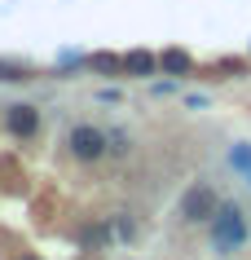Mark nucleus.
Returning a JSON list of instances; mask_svg holds the SVG:
<instances>
[{"mask_svg":"<svg viewBox=\"0 0 251 260\" xmlns=\"http://www.w3.org/2000/svg\"><path fill=\"white\" fill-rule=\"evenodd\" d=\"M247 220H242V212H238L234 203L216 207V216H211V243H216V251L221 256H234L238 247L247 243Z\"/></svg>","mask_w":251,"mask_h":260,"instance_id":"nucleus-1","label":"nucleus"},{"mask_svg":"<svg viewBox=\"0 0 251 260\" xmlns=\"http://www.w3.org/2000/svg\"><path fill=\"white\" fill-rule=\"evenodd\" d=\"M216 190L211 185H190V190L181 194V220H190V225H198V220H211L216 216Z\"/></svg>","mask_w":251,"mask_h":260,"instance_id":"nucleus-2","label":"nucleus"},{"mask_svg":"<svg viewBox=\"0 0 251 260\" xmlns=\"http://www.w3.org/2000/svg\"><path fill=\"white\" fill-rule=\"evenodd\" d=\"M111 150V137L93 128V123H80V128H70V154L75 159H101V154Z\"/></svg>","mask_w":251,"mask_h":260,"instance_id":"nucleus-3","label":"nucleus"},{"mask_svg":"<svg viewBox=\"0 0 251 260\" xmlns=\"http://www.w3.org/2000/svg\"><path fill=\"white\" fill-rule=\"evenodd\" d=\"M9 128H14L18 137H31L40 128V110L35 106H9Z\"/></svg>","mask_w":251,"mask_h":260,"instance_id":"nucleus-4","label":"nucleus"},{"mask_svg":"<svg viewBox=\"0 0 251 260\" xmlns=\"http://www.w3.org/2000/svg\"><path fill=\"white\" fill-rule=\"evenodd\" d=\"M159 67H163L167 75H190V67H194V57L185 53V49H163V57H159Z\"/></svg>","mask_w":251,"mask_h":260,"instance_id":"nucleus-5","label":"nucleus"},{"mask_svg":"<svg viewBox=\"0 0 251 260\" xmlns=\"http://www.w3.org/2000/svg\"><path fill=\"white\" fill-rule=\"evenodd\" d=\"M154 67H159V57L146 53V49H132V53H124V71H132V75H154Z\"/></svg>","mask_w":251,"mask_h":260,"instance_id":"nucleus-6","label":"nucleus"},{"mask_svg":"<svg viewBox=\"0 0 251 260\" xmlns=\"http://www.w3.org/2000/svg\"><path fill=\"white\" fill-rule=\"evenodd\" d=\"M229 164L242 168V172L251 177V146H234V150H229Z\"/></svg>","mask_w":251,"mask_h":260,"instance_id":"nucleus-7","label":"nucleus"},{"mask_svg":"<svg viewBox=\"0 0 251 260\" xmlns=\"http://www.w3.org/2000/svg\"><path fill=\"white\" fill-rule=\"evenodd\" d=\"M93 67H97V71H119V67H124V57H111V53H97V57H93Z\"/></svg>","mask_w":251,"mask_h":260,"instance_id":"nucleus-8","label":"nucleus"},{"mask_svg":"<svg viewBox=\"0 0 251 260\" xmlns=\"http://www.w3.org/2000/svg\"><path fill=\"white\" fill-rule=\"evenodd\" d=\"M84 243H93V247H106V243H111V234H106V230H84Z\"/></svg>","mask_w":251,"mask_h":260,"instance_id":"nucleus-9","label":"nucleus"},{"mask_svg":"<svg viewBox=\"0 0 251 260\" xmlns=\"http://www.w3.org/2000/svg\"><path fill=\"white\" fill-rule=\"evenodd\" d=\"M0 80H27V67H0Z\"/></svg>","mask_w":251,"mask_h":260,"instance_id":"nucleus-10","label":"nucleus"},{"mask_svg":"<svg viewBox=\"0 0 251 260\" xmlns=\"http://www.w3.org/2000/svg\"><path fill=\"white\" fill-rule=\"evenodd\" d=\"M115 234H119V238H132V220H128V216H115Z\"/></svg>","mask_w":251,"mask_h":260,"instance_id":"nucleus-11","label":"nucleus"},{"mask_svg":"<svg viewBox=\"0 0 251 260\" xmlns=\"http://www.w3.org/2000/svg\"><path fill=\"white\" fill-rule=\"evenodd\" d=\"M106 137H111V150H115V154L128 150V137H124V133H106Z\"/></svg>","mask_w":251,"mask_h":260,"instance_id":"nucleus-12","label":"nucleus"},{"mask_svg":"<svg viewBox=\"0 0 251 260\" xmlns=\"http://www.w3.org/2000/svg\"><path fill=\"white\" fill-rule=\"evenodd\" d=\"M22 260H40V256H22Z\"/></svg>","mask_w":251,"mask_h":260,"instance_id":"nucleus-13","label":"nucleus"}]
</instances>
